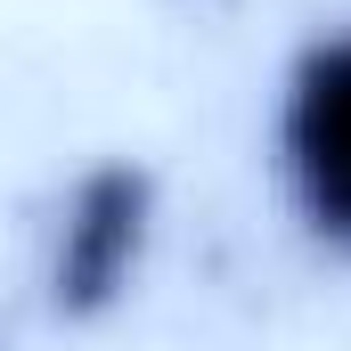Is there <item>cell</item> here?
Wrapping results in <instances>:
<instances>
[{"label": "cell", "mask_w": 351, "mask_h": 351, "mask_svg": "<svg viewBox=\"0 0 351 351\" xmlns=\"http://www.w3.org/2000/svg\"><path fill=\"white\" fill-rule=\"evenodd\" d=\"M278 180L294 221L327 245L351 254V25L302 41L278 90Z\"/></svg>", "instance_id": "1"}, {"label": "cell", "mask_w": 351, "mask_h": 351, "mask_svg": "<svg viewBox=\"0 0 351 351\" xmlns=\"http://www.w3.org/2000/svg\"><path fill=\"white\" fill-rule=\"evenodd\" d=\"M147 237H156V180L139 164H90L66 196H58V221H49V311L58 319H106L147 262Z\"/></svg>", "instance_id": "2"}]
</instances>
